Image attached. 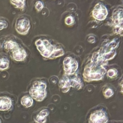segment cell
<instances>
[{
	"label": "cell",
	"mask_w": 123,
	"mask_h": 123,
	"mask_svg": "<svg viewBox=\"0 0 123 123\" xmlns=\"http://www.w3.org/2000/svg\"><path fill=\"white\" fill-rule=\"evenodd\" d=\"M49 114V112L47 110L41 111L35 118V121L37 123H44L46 121V117Z\"/></svg>",
	"instance_id": "cell-10"
},
{
	"label": "cell",
	"mask_w": 123,
	"mask_h": 123,
	"mask_svg": "<svg viewBox=\"0 0 123 123\" xmlns=\"http://www.w3.org/2000/svg\"><path fill=\"white\" fill-rule=\"evenodd\" d=\"M26 56L25 50L21 48H17L13 52V57L16 61H22Z\"/></svg>",
	"instance_id": "cell-9"
},
{
	"label": "cell",
	"mask_w": 123,
	"mask_h": 123,
	"mask_svg": "<svg viewBox=\"0 0 123 123\" xmlns=\"http://www.w3.org/2000/svg\"><path fill=\"white\" fill-rule=\"evenodd\" d=\"M21 103L25 107H30L32 104V100L28 96H24L22 98Z\"/></svg>",
	"instance_id": "cell-11"
},
{
	"label": "cell",
	"mask_w": 123,
	"mask_h": 123,
	"mask_svg": "<svg viewBox=\"0 0 123 123\" xmlns=\"http://www.w3.org/2000/svg\"><path fill=\"white\" fill-rule=\"evenodd\" d=\"M113 94H114V92H113L112 90H111V89H108L105 92V96L106 97L108 98V97H111L113 95Z\"/></svg>",
	"instance_id": "cell-17"
},
{
	"label": "cell",
	"mask_w": 123,
	"mask_h": 123,
	"mask_svg": "<svg viewBox=\"0 0 123 123\" xmlns=\"http://www.w3.org/2000/svg\"><path fill=\"white\" fill-rule=\"evenodd\" d=\"M5 48L8 50H15L18 48V46L15 42H13L12 41L6 42L5 44Z\"/></svg>",
	"instance_id": "cell-13"
},
{
	"label": "cell",
	"mask_w": 123,
	"mask_h": 123,
	"mask_svg": "<svg viewBox=\"0 0 123 123\" xmlns=\"http://www.w3.org/2000/svg\"><path fill=\"white\" fill-rule=\"evenodd\" d=\"M65 22H66V24H67V25H71V24H73V22H74V19L72 16H68L66 18Z\"/></svg>",
	"instance_id": "cell-18"
},
{
	"label": "cell",
	"mask_w": 123,
	"mask_h": 123,
	"mask_svg": "<svg viewBox=\"0 0 123 123\" xmlns=\"http://www.w3.org/2000/svg\"><path fill=\"white\" fill-rule=\"evenodd\" d=\"M36 45L41 54L44 57H52L56 50L47 40L42 41L39 40L36 42Z\"/></svg>",
	"instance_id": "cell-2"
},
{
	"label": "cell",
	"mask_w": 123,
	"mask_h": 123,
	"mask_svg": "<svg viewBox=\"0 0 123 123\" xmlns=\"http://www.w3.org/2000/svg\"><path fill=\"white\" fill-rule=\"evenodd\" d=\"M25 0H10L11 2L14 6L19 8H23L25 6Z\"/></svg>",
	"instance_id": "cell-14"
},
{
	"label": "cell",
	"mask_w": 123,
	"mask_h": 123,
	"mask_svg": "<svg viewBox=\"0 0 123 123\" xmlns=\"http://www.w3.org/2000/svg\"><path fill=\"white\" fill-rule=\"evenodd\" d=\"M108 117L105 113L102 111L95 112L90 117L91 123H106Z\"/></svg>",
	"instance_id": "cell-6"
},
{
	"label": "cell",
	"mask_w": 123,
	"mask_h": 123,
	"mask_svg": "<svg viewBox=\"0 0 123 123\" xmlns=\"http://www.w3.org/2000/svg\"><path fill=\"white\" fill-rule=\"evenodd\" d=\"M117 74V70L115 69L109 70L108 72V75L110 78H114L116 76Z\"/></svg>",
	"instance_id": "cell-15"
},
{
	"label": "cell",
	"mask_w": 123,
	"mask_h": 123,
	"mask_svg": "<svg viewBox=\"0 0 123 123\" xmlns=\"http://www.w3.org/2000/svg\"><path fill=\"white\" fill-rule=\"evenodd\" d=\"M46 84L40 81H36L30 90V94L37 101H42L44 99L46 94Z\"/></svg>",
	"instance_id": "cell-1"
},
{
	"label": "cell",
	"mask_w": 123,
	"mask_h": 123,
	"mask_svg": "<svg viewBox=\"0 0 123 123\" xmlns=\"http://www.w3.org/2000/svg\"><path fill=\"white\" fill-rule=\"evenodd\" d=\"M35 7L38 11H40L43 8V4L41 1H37L35 4Z\"/></svg>",
	"instance_id": "cell-16"
},
{
	"label": "cell",
	"mask_w": 123,
	"mask_h": 123,
	"mask_svg": "<svg viewBox=\"0 0 123 123\" xmlns=\"http://www.w3.org/2000/svg\"><path fill=\"white\" fill-rule=\"evenodd\" d=\"M64 70L67 74H73L78 68V63L76 61L70 57L65 58L64 61Z\"/></svg>",
	"instance_id": "cell-5"
},
{
	"label": "cell",
	"mask_w": 123,
	"mask_h": 123,
	"mask_svg": "<svg viewBox=\"0 0 123 123\" xmlns=\"http://www.w3.org/2000/svg\"><path fill=\"white\" fill-rule=\"evenodd\" d=\"M113 21L116 32L123 35V9L119 8L114 11Z\"/></svg>",
	"instance_id": "cell-3"
},
{
	"label": "cell",
	"mask_w": 123,
	"mask_h": 123,
	"mask_svg": "<svg viewBox=\"0 0 123 123\" xmlns=\"http://www.w3.org/2000/svg\"><path fill=\"white\" fill-rule=\"evenodd\" d=\"M30 28L29 20L26 19H20L18 20L16 25L17 31L21 34H25L27 33Z\"/></svg>",
	"instance_id": "cell-7"
},
{
	"label": "cell",
	"mask_w": 123,
	"mask_h": 123,
	"mask_svg": "<svg viewBox=\"0 0 123 123\" xmlns=\"http://www.w3.org/2000/svg\"><path fill=\"white\" fill-rule=\"evenodd\" d=\"M108 15V10L104 5L101 3L96 4L92 11V16L97 20H104Z\"/></svg>",
	"instance_id": "cell-4"
},
{
	"label": "cell",
	"mask_w": 123,
	"mask_h": 123,
	"mask_svg": "<svg viewBox=\"0 0 123 123\" xmlns=\"http://www.w3.org/2000/svg\"><path fill=\"white\" fill-rule=\"evenodd\" d=\"M121 91L123 92V80L122 81V82L121 83Z\"/></svg>",
	"instance_id": "cell-20"
},
{
	"label": "cell",
	"mask_w": 123,
	"mask_h": 123,
	"mask_svg": "<svg viewBox=\"0 0 123 123\" xmlns=\"http://www.w3.org/2000/svg\"><path fill=\"white\" fill-rule=\"evenodd\" d=\"M12 106V102L8 97H0V111L8 110Z\"/></svg>",
	"instance_id": "cell-8"
},
{
	"label": "cell",
	"mask_w": 123,
	"mask_h": 123,
	"mask_svg": "<svg viewBox=\"0 0 123 123\" xmlns=\"http://www.w3.org/2000/svg\"><path fill=\"white\" fill-rule=\"evenodd\" d=\"M9 62L8 60L6 58H0V70H4L8 68Z\"/></svg>",
	"instance_id": "cell-12"
},
{
	"label": "cell",
	"mask_w": 123,
	"mask_h": 123,
	"mask_svg": "<svg viewBox=\"0 0 123 123\" xmlns=\"http://www.w3.org/2000/svg\"><path fill=\"white\" fill-rule=\"evenodd\" d=\"M0 122H1V121H0Z\"/></svg>",
	"instance_id": "cell-21"
},
{
	"label": "cell",
	"mask_w": 123,
	"mask_h": 123,
	"mask_svg": "<svg viewBox=\"0 0 123 123\" xmlns=\"http://www.w3.org/2000/svg\"><path fill=\"white\" fill-rule=\"evenodd\" d=\"M7 26V23L4 20H0V30L5 28Z\"/></svg>",
	"instance_id": "cell-19"
}]
</instances>
